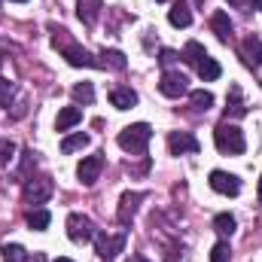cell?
Segmentation results:
<instances>
[{
	"mask_svg": "<svg viewBox=\"0 0 262 262\" xmlns=\"http://www.w3.org/2000/svg\"><path fill=\"white\" fill-rule=\"evenodd\" d=\"M52 43H55V49H61V55L67 58L70 67H98V58H95L89 49H82L79 43L67 40V31H55Z\"/></svg>",
	"mask_w": 262,
	"mask_h": 262,
	"instance_id": "obj_1",
	"label": "cell"
},
{
	"mask_svg": "<svg viewBox=\"0 0 262 262\" xmlns=\"http://www.w3.org/2000/svg\"><path fill=\"white\" fill-rule=\"evenodd\" d=\"M213 143H216V149L220 152H226V156H241L244 152V131L238 128L235 122H220L216 125V131H213Z\"/></svg>",
	"mask_w": 262,
	"mask_h": 262,
	"instance_id": "obj_2",
	"label": "cell"
},
{
	"mask_svg": "<svg viewBox=\"0 0 262 262\" xmlns=\"http://www.w3.org/2000/svg\"><path fill=\"white\" fill-rule=\"evenodd\" d=\"M149 137H152V128L146 122H134V125H125L119 131L116 143L125 149V152H134V156H143L146 146H149Z\"/></svg>",
	"mask_w": 262,
	"mask_h": 262,
	"instance_id": "obj_3",
	"label": "cell"
},
{
	"mask_svg": "<svg viewBox=\"0 0 262 262\" xmlns=\"http://www.w3.org/2000/svg\"><path fill=\"white\" fill-rule=\"evenodd\" d=\"M55 192V183H52V177H28L25 180V189H21V195L28 204H43V201H49Z\"/></svg>",
	"mask_w": 262,
	"mask_h": 262,
	"instance_id": "obj_4",
	"label": "cell"
},
{
	"mask_svg": "<svg viewBox=\"0 0 262 262\" xmlns=\"http://www.w3.org/2000/svg\"><path fill=\"white\" fill-rule=\"evenodd\" d=\"M67 238L73 244H89L95 238V223L85 213H70L67 216Z\"/></svg>",
	"mask_w": 262,
	"mask_h": 262,
	"instance_id": "obj_5",
	"label": "cell"
},
{
	"mask_svg": "<svg viewBox=\"0 0 262 262\" xmlns=\"http://www.w3.org/2000/svg\"><path fill=\"white\" fill-rule=\"evenodd\" d=\"M95 250H98V256L101 259H116L122 250H125V232H116V235H107V232H101V235H95Z\"/></svg>",
	"mask_w": 262,
	"mask_h": 262,
	"instance_id": "obj_6",
	"label": "cell"
},
{
	"mask_svg": "<svg viewBox=\"0 0 262 262\" xmlns=\"http://www.w3.org/2000/svg\"><path fill=\"white\" fill-rule=\"evenodd\" d=\"M101 171H104V156H101V152L85 156V159L76 165V177H79V183H82V186H95V183H98V177H101Z\"/></svg>",
	"mask_w": 262,
	"mask_h": 262,
	"instance_id": "obj_7",
	"label": "cell"
},
{
	"mask_svg": "<svg viewBox=\"0 0 262 262\" xmlns=\"http://www.w3.org/2000/svg\"><path fill=\"white\" fill-rule=\"evenodd\" d=\"M159 92L165 98H180L189 92V79L180 73V70H165L162 73V82H159Z\"/></svg>",
	"mask_w": 262,
	"mask_h": 262,
	"instance_id": "obj_8",
	"label": "cell"
},
{
	"mask_svg": "<svg viewBox=\"0 0 262 262\" xmlns=\"http://www.w3.org/2000/svg\"><path fill=\"white\" fill-rule=\"evenodd\" d=\"M168 149H171V156H195L198 140L189 131H171L168 134Z\"/></svg>",
	"mask_w": 262,
	"mask_h": 262,
	"instance_id": "obj_9",
	"label": "cell"
},
{
	"mask_svg": "<svg viewBox=\"0 0 262 262\" xmlns=\"http://www.w3.org/2000/svg\"><path fill=\"white\" fill-rule=\"evenodd\" d=\"M210 189L213 192H220V195H238L241 192V180L235 177V174H229V171H210Z\"/></svg>",
	"mask_w": 262,
	"mask_h": 262,
	"instance_id": "obj_10",
	"label": "cell"
},
{
	"mask_svg": "<svg viewBox=\"0 0 262 262\" xmlns=\"http://www.w3.org/2000/svg\"><path fill=\"white\" fill-rule=\"evenodd\" d=\"M143 198H146L143 192H125V195L119 198V210H116L119 226H131V220H134V213H137V207H140Z\"/></svg>",
	"mask_w": 262,
	"mask_h": 262,
	"instance_id": "obj_11",
	"label": "cell"
},
{
	"mask_svg": "<svg viewBox=\"0 0 262 262\" xmlns=\"http://www.w3.org/2000/svg\"><path fill=\"white\" fill-rule=\"evenodd\" d=\"M247 116V104H244V95L238 85L229 89V98H226V119H244Z\"/></svg>",
	"mask_w": 262,
	"mask_h": 262,
	"instance_id": "obj_12",
	"label": "cell"
},
{
	"mask_svg": "<svg viewBox=\"0 0 262 262\" xmlns=\"http://www.w3.org/2000/svg\"><path fill=\"white\" fill-rule=\"evenodd\" d=\"M241 58H244V64L253 67V70L262 64V40H259V37H253V34H250V37L241 43Z\"/></svg>",
	"mask_w": 262,
	"mask_h": 262,
	"instance_id": "obj_13",
	"label": "cell"
},
{
	"mask_svg": "<svg viewBox=\"0 0 262 262\" xmlns=\"http://www.w3.org/2000/svg\"><path fill=\"white\" fill-rule=\"evenodd\" d=\"M101 9H104V0H76V15H79V21L89 25V28L98 21Z\"/></svg>",
	"mask_w": 262,
	"mask_h": 262,
	"instance_id": "obj_14",
	"label": "cell"
},
{
	"mask_svg": "<svg viewBox=\"0 0 262 262\" xmlns=\"http://www.w3.org/2000/svg\"><path fill=\"white\" fill-rule=\"evenodd\" d=\"M210 31L216 34L220 43H229V40H232V31H235L229 12H213V15H210Z\"/></svg>",
	"mask_w": 262,
	"mask_h": 262,
	"instance_id": "obj_15",
	"label": "cell"
},
{
	"mask_svg": "<svg viewBox=\"0 0 262 262\" xmlns=\"http://www.w3.org/2000/svg\"><path fill=\"white\" fill-rule=\"evenodd\" d=\"M110 104L116 110H131L137 104V92L128 89V85H116V89H110Z\"/></svg>",
	"mask_w": 262,
	"mask_h": 262,
	"instance_id": "obj_16",
	"label": "cell"
},
{
	"mask_svg": "<svg viewBox=\"0 0 262 262\" xmlns=\"http://www.w3.org/2000/svg\"><path fill=\"white\" fill-rule=\"evenodd\" d=\"M98 67H110V70H125L128 67V61H125V55L119 52V49H104L101 55H98Z\"/></svg>",
	"mask_w": 262,
	"mask_h": 262,
	"instance_id": "obj_17",
	"label": "cell"
},
{
	"mask_svg": "<svg viewBox=\"0 0 262 262\" xmlns=\"http://www.w3.org/2000/svg\"><path fill=\"white\" fill-rule=\"evenodd\" d=\"M168 21H171L174 28H189V25H192V9H189L186 3H174V6L168 9Z\"/></svg>",
	"mask_w": 262,
	"mask_h": 262,
	"instance_id": "obj_18",
	"label": "cell"
},
{
	"mask_svg": "<svg viewBox=\"0 0 262 262\" xmlns=\"http://www.w3.org/2000/svg\"><path fill=\"white\" fill-rule=\"evenodd\" d=\"M79 122H82V110H79V107H64V110L58 113V119H55V128L70 131L73 125H79Z\"/></svg>",
	"mask_w": 262,
	"mask_h": 262,
	"instance_id": "obj_19",
	"label": "cell"
},
{
	"mask_svg": "<svg viewBox=\"0 0 262 262\" xmlns=\"http://www.w3.org/2000/svg\"><path fill=\"white\" fill-rule=\"evenodd\" d=\"M235 226H238V223H235L232 213H216V216H213V232H216L220 238H232V235H235Z\"/></svg>",
	"mask_w": 262,
	"mask_h": 262,
	"instance_id": "obj_20",
	"label": "cell"
},
{
	"mask_svg": "<svg viewBox=\"0 0 262 262\" xmlns=\"http://www.w3.org/2000/svg\"><path fill=\"white\" fill-rule=\"evenodd\" d=\"M186 64H192V67H198L204 58H207V52H204V46L201 43H195V40H189L186 46H183V55H180Z\"/></svg>",
	"mask_w": 262,
	"mask_h": 262,
	"instance_id": "obj_21",
	"label": "cell"
},
{
	"mask_svg": "<svg viewBox=\"0 0 262 262\" xmlns=\"http://www.w3.org/2000/svg\"><path fill=\"white\" fill-rule=\"evenodd\" d=\"M195 70H198V76H201L204 82H213V79H220V73H223L220 61H216V58H210V55H207V58H204Z\"/></svg>",
	"mask_w": 262,
	"mask_h": 262,
	"instance_id": "obj_22",
	"label": "cell"
},
{
	"mask_svg": "<svg viewBox=\"0 0 262 262\" xmlns=\"http://www.w3.org/2000/svg\"><path fill=\"white\" fill-rule=\"evenodd\" d=\"M49 223H52V216H49V210H43V207H37V210L28 213V226H31L34 232H46Z\"/></svg>",
	"mask_w": 262,
	"mask_h": 262,
	"instance_id": "obj_23",
	"label": "cell"
},
{
	"mask_svg": "<svg viewBox=\"0 0 262 262\" xmlns=\"http://www.w3.org/2000/svg\"><path fill=\"white\" fill-rule=\"evenodd\" d=\"M189 104H192V110H198V113H207V110L213 107V95H210V92H204V89L189 92Z\"/></svg>",
	"mask_w": 262,
	"mask_h": 262,
	"instance_id": "obj_24",
	"label": "cell"
},
{
	"mask_svg": "<svg viewBox=\"0 0 262 262\" xmlns=\"http://www.w3.org/2000/svg\"><path fill=\"white\" fill-rule=\"evenodd\" d=\"M89 146V134L76 131V134H67L61 140V152H76V149H85Z\"/></svg>",
	"mask_w": 262,
	"mask_h": 262,
	"instance_id": "obj_25",
	"label": "cell"
},
{
	"mask_svg": "<svg viewBox=\"0 0 262 262\" xmlns=\"http://www.w3.org/2000/svg\"><path fill=\"white\" fill-rule=\"evenodd\" d=\"M70 95H73L76 104H92V101H95V85H92V82H76V85L70 89Z\"/></svg>",
	"mask_w": 262,
	"mask_h": 262,
	"instance_id": "obj_26",
	"label": "cell"
},
{
	"mask_svg": "<svg viewBox=\"0 0 262 262\" xmlns=\"http://www.w3.org/2000/svg\"><path fill=\"white\" fill-rule=\"evenodd\" d=\"M0 253H3V262H28L21 244H3V247H0Z\"/></svg>",
	"mask_w": 262,
	"mask_h": 262,
	"instance_id": "obj_27",
	"label": "cell"
},
{
	"mask_svg": "<svg viewBox=\"0 0 262 262\" xmlns=\"http://www.w3.org/2000/svg\"><path fill=\"white\" fill-rule=\"evenodd\" d=\"M229 259H232V250H229V241L223 238V241L213 244V250H210V262H229Z\"/></svg>",
	"mask_w": 262,
	"mask_h": 262,
	"instance_id": "obj_28",
	"label": "cell"
},
{
	"mask_svg": "<svg viewBox=\"0 0 262 262\" xmlns=\"http://www.w3.org/2000/svg\"><path fill=\"white\" fill-rule=\"evenodd\" d=\"M12 95H15V82H9V79H0V107H9Z\"/></svg>",
	"mask_w": 262,
	"mask_h": 262,
	"instance_id": "obj_29",
	"label": "cell"
},
{
	"mask_svg": "<svg viewBox=\"0 0 262 262\" xmlns=\"http://www.w3.org/2000/svg\"><path fill=\"white\" fill-rule=\"evenodd\" d=\"M21 156H25V162H21V171H18V177H21V180H28V177H31V168L37 165V159H34V149H25Z\"/></svg>",
	"mask_w": 262,
	"mask_h": 262,
	"instance_id": "obj_30",
	"label": "cell"
},
{
	"mask_svg": "<svg viewBox=\"0 0 262 262\" xmlns=\"http://www.w3.org/2000/svg\"><path fill=\"white\" fill-rule=\"evenodd\" d=\"M12 152H15V143L12 140H0V168L12 162Z\"/></svg>",
	"mask_w": 262,
	"mask_h": 262,
	"instance_id": "obj_31",
	"label": "cell"
},
{
	"mask_svg": "<svg viewBox=\"0 0 262 262\" xmlns=\"http://www.w3.org/2000/svg\"><path fill=\"white\" fill-rule=\"evenodd\" d=\"M177 58H180V55H177V52H174V49H162V58H159V61H162V64L168 67V64H174V61H177Z\"/></svg>",
	"mask_w": 262,
	"mask_h": 262,
	"instance_id": "obj_32",
	"label": "cell"
},
{
	"mask_svg": "<svg viewBox=\"0 0 262 262\" xmlns=\"http://www.w3.org/2000/svg\"><path fill=\"white\" fill-rule=\"evenodd\" d=\"M125 262H149V259H146V256H140V253H134V256H128Z\"/></svg>",
	"mask_w": 262,
	"mask_h": 262,
	"instance_id": "obj_33",
	"label": "cell"
},
{
	"mask_svg": "<svg viewBox=\"0 0 262 262\" xmlns=\"http://www.w3.org/2000/svg\"><path fill=\"white\" fill-rule=\"evenodd\" d=\"M28 262H46V256L43 253H34V256H28Z\"/></svg>",
	"mask_w": 262,
	"mask_h": 262,
	"instance_id": "obj_34",
	"label": "cell"
},
{
	"mask_svg": "<svg viewBox=\"0 0 262 262\" xmlns=\"http://www.w3.org/2000/svg\"><path fill=\"white\" fill-rule=\"evenodd\" d=\"M229 3H232V6H247L250 0H229Z\"/></svg>",
	"mask_w": 262,
	"mask_h": 262,
	"instance_id": "obj_35",
	"label": "cell"
},
{
	"mask_svg": "<svg viewBox=\"0 0 262 262\" xmlns=\"http://www.w3.org/2000/svg\"><path fill=\"white\" fill-rule=\"evenodd\" d=\"M259 201H262V177H259Z\"/></svg>",
	"mask_w": 262,
	"mask_h": 262,
	"instance_id": "obj_36",
	"label": "cell"
},
{
	"mask_svg": "<svg viewBox=\"0 0 262 262\" xmlns=\"http://www.w3.org/2000/svg\"><path fill=\"white\" fill-rule=\"evenodd\" d=\"M253 3H256V9H262V0H253Z\"/></svg>",
	"mask_w": 262,
	"mask_h": 262,
	"instance_id": "obj_37",
	"label": "cell"
},
{
	"mask_svg": "<svg viewBox=\"0 0 262 262\" xmlns=\"http://www.w3.org/2000/svg\"><path fill=\"white\" fill-rule=\"evenodd\" d=\"M55 262H73V259H64V256H61V259H55Z\"/></svg>",
	"mask_w": 262,
	"mask_h": 262,
	"instance_id": "obj_38",
	"label": "cell"
},
{
	"mask_svg": "<svg viewBox=\"0 0 262 262\" xmlns=\"http://www.w3.org/2000/svg\"><path fill=\"white\" fill-rule=\"evenodd\" d=\"M12 3H28V0H12Z\"/></svg>",
	"mask_w": 262,
	"mask_h": 262,
	"instance_id": "obj_39",
	"label": "cell"
},
{
	"mask_svg": "<svg viewBox=\"0 0 262 262\" xmlns=\"http://www.w3.org/2000/svg\"><path fill=\"white\" fill-rule=\"evenodd\" d=\"M0 70H3V55H0Z\"/></svg>",
	"mask_w": 262,
	"mask_h": 262,
	"instance_id": "obj_40",
	"label": "cell"
},
{
	"mask_svg": "<svg viewBox=\"0 0 262 262\" xmlns=\"http://www.w3.org/2000/svg\"><path fill=\"white\" fill-rule=\"evenodd\" d=\"M159 3H168V0H159Z\"/></svg>",
	"mask_w": 262,
	"mask_h": 262,
	"instance_id": "obj_41",
	"label": "cell"
}]
</instances>
